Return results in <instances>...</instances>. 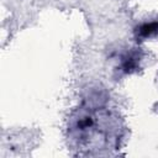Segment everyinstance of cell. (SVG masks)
<instances>
[{"label":"cell","mask_w":158,"mask_h":158,"mask_svg":"<svg viewBox=\"0 0 158 158\" xmlns=\"http://www.w3.org/2000/svg\"><path fill=\"white\" fill-rule=\"evenodd\" d=\"M158 32V22H149V23H143L137 28V33L141 37H149L154 33Z\"/></svg>","instance_id":"cell-1"},{"label":"cell","mask_w":158,"mask_h":158,"mask_svg":"<svg viewBox=\"0 0 158 158\" xmlns=\"http://www.w3.org/2000/svg\"><path fill=\"white\" fill-rule=\"evenodd\" d=\"M122 67H123L125 72H132V70L136 69V67H137V57H135V56H128L127 58L123 59Z\"/></svg>","instance_id":"cell-2"}]
</instances>
